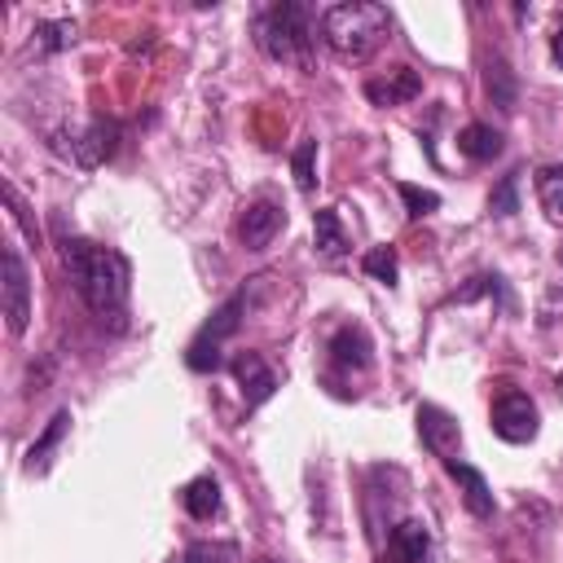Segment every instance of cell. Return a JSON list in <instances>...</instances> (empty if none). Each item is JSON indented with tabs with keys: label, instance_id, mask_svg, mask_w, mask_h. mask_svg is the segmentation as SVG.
I'll return each mask as SVG.
<instances>
[{
	"label": "cell",
	"instance_id": "2",
	"mask_svg": "<svg viewBox=\"0 0 563 563\" xmlns=\"http://www.w3.org/2000/svg\"><path fill=\"white\" fill-rule=\"evenodd\" d=\"M391 35V13L374 0H339L321 13V40L339 62H369Z\"/></svg>",
	"mask_w": 563,
	"mask_h": 563
},
{
	"label": "cell",
	"instance_id": "14",
	"mask_svg": "<svg viewBox=\"0 0 563 563\" xmlns=\"http://www.w3.org/2000/svg\"><path fill=\"white\" fill-rule=\"evenodd\" d=\"M369 352H374V347H369V339H365L361 325H343V330L330 339V361H334L339 369H356V374L369 369V361H374Z\"/></svg>",
	"mask_w": 563,
	"mask_h": 563
},
{
	"label": "cell",
	"instance_id": "7",
	"mask_svg": "<svg viewBox=\"0 0 563 563\" xmlns=\"http://www.w3.org/2000/svg\"><path fill=\"white\" fill-rule=\"evenodd\" d=\"M0 260H4V282H0V290H4V321H9L13 334H26V325H31V273H26V264H22L13 242H4Z\"/></svg>",
	"mask_w": 563,
	"mask_h": 563
},
{
	"label": "cell",
	"instance_id": "3",
	"mask_svg": "<svg viewBox=\"0 0 563 563\" xmlns=\"http://www.w3.org/2000/svg\"><path fill=\"white\" fill-rule=\"evenodd\" d=\"M255 44L264 57L273 62H290V66H308L312 62V9L299 0H282L268 4L255 18Z\"/></svg>",
	"mask_w": 563,
	"mask_h": 563
},
{
	"label": "cell",
	"instance_id": "17",
	"mask_svg": "<svg viewBox=\"0 0 563 563\" xmlns=\"http://www.w3.org/2000/svg\"><path fill=\"white\" fill-rule=\"evenodd\" d=\"M532 189H537L541 211L550 220H563V163H541L532 176Z\"/></svg>",
	"mask_w": 563,
	"mask_h": 563
},
{
	"label": "cell",
	"instance_id": "21",
	"mask_svg": "<svg viewBox=\"0 0 563 563\" xmlns=\"http://www.w3.org/2000/svg\"><path fill=\"white\" fill-rule=\"evenodd\" d=\"M484 84H488V97H493V106H501V110H515V75L506 70V62H501V57H493V62H488V75H484Z\"/></svg>",
	"mask_w": 563,
	"mask_h": 563
},
{
	"label": "cell",
	"instance_id": "25",
	"mask_svg": "<svg viewBox=\"0 0 563 563\" xmlns=\"http://www.w3.org/2000/svg\"><path fill=\"white\" fill-rule=\"evenodd\" d=\"M35 44L44 48V53H53V48H66V44H75V22H40L35 26Z\"/></svg>",
	"mask_w": 563,
	"mask_h": 563
},
{
	"label": "cell",
	"instance_id": "23",
	"mask_svg": "<svg viewBox=\"0 0 563 563\" xmlns=\"http://www.w3.org/2000/svg\"><path fill=\"white\" fill-rule=\"evenodd\" d=\"M519 176H523V172H506V176H501V185H497L493 198H488V211H493V216H515V211H519Z\"/></svg>",
	"mask_w": 563,
	"mask_h": 563
},
{
	"label": "cell",
	"instance_id": "19",
	"mask_svg": "<svg viewBox=\"0 0 563 563\" xmlns=\"http://www.w3.org/2000/svg\"><path fill=\"white\" fill-rule=\"evenodd\" d=\"M312 246L321 251V255H343L347 251V233H343V224H339V211L334 207H321L317 216H312Z\"/></svg>",
	"mask_w": 563,
	"mask_h": 563
},
{
	"label": "cell",
	"instance_id": "4",
	"mask_svg": "<svg viewBox=\"0 0 563 563\" xmlns=\"http://www.w3.org/2000/svg\"><path fill=\"white\" fill-rule=\"evenodd\" d=\"M242 312H246V290L229 295V299L211 312V321L194 334V343H189V352H185V365H189L194 374H211V369H220V343L242 325Z\"/></svg>",
	"mask_w": 563,
	"mask_h": 563
},
{
	"label": "cell",
	"instance_id": "8",
	"mask_svg": "<svg viewBox=\"0 0 563 563\" xmlns=\"http://www.w3.org/2000/svg\"><path fill=\"white\" fill-rule=\"evenodd\" d=\"M418 435H422V444L440 457V462H449L453 453H457V444H462V427H457V418L453 413H444L440 405H418Z\"/></svg>",
	"mask_w": 563,
	"mask_h": 563
},
{
	"label": "cell",
	"instance_id": "16",
	"mask_svg": "<svg viewBox=\"0 0 563 563\" xmlns=\"http://www.w3.org/2000/svg\"><path fill=\"white\" fill-rule=\"evenodd\" d=\"M457 150H462L471 163H488V158L501 154V132H497L493 123H466V128L457 132Z\"/></svg>",
	"mask_w": 563,
	"mask_h": 563
},
{
	"label": "cell",
	"instance_id": "10",
	"mask_svg": "<svg viewBox=\"0 0 563 563\" xmlns=\"http://www.w3.org/2000/svg\"><path fill=\"white\" fill-rule=\"evenodd\" d=\"M422 92V75L418 70H409V66H391L387 75H378V79H365V97L374 101V106H405V101H413Z\"/></svg>",
	"mask_w": 563,
	"mask_h": 563
},
{
	"label": "cell",
	"instance_id": "15",
	"mask_svg": "<svg viewBox=\"0 0 563 563\" xmlns=\"http://www.w3.org/2000/svg\"><path fill=\"white\" fill-rule=\"evenodd\" d=\"M70 431V409H57L53 418H48V427L40 431V440L26 449V475H44L48 471V462H53V449L62 444V435Z\"/></svg>",
	"mask_w": 563,
	"mask_h": 563
},
{
	"label": "cell",
	"instance_id": "13",
	"mask_svg": "<svg viewBox=\"0 0 563 563\" xmlns=\"http://www.w3.org/2000/svg\"><path fill=\"white\" fill-rule=\"evenodd\" d=\"M444 471L462 484V501H466V510L475 515V519H493V493H488V479L475 471V466H466V462H444Z\"/></svg>",
	"mask_w": 563,
	"mask_h": 563
},
{
	"label": "cell",
	"instance_id": "26",
	"mask_svg": "<svg viewBox=\"0 0 563 563\" xmlns=\"http://www.w3.org/2000/svg\"><path fill=\"white\" fill-rule=\"evenodd\" d=\"M550 57H554V66L563 70V18H559V26H554V35H550Z\"/></svg>",
	"mask_w": 563,
	"mask_h": 563
},
{
	"label": "cell",
	"instance_id": "6",
	"mask_svg": "<svg viewBox=\"0 0 563 563\" xmlns=\"http://www.w3.org/2000/svg\"><path fill=\"white\" fill-rule=\"evenodd\" d=\"M493 431L506 440V444H532L537 431H541V413H537V400L528 391H497L493 400Z\"/></svg>",
	"mask_w": 563,
	"mask_h": 563
},
{
	"label": "cell",
	"instance_id": "27",
	"mask_svg": "<svg viewBox=\"0 0 563 563\" xmlns=\"http://www.w3.org/2000/svg\"><path fill=\"white\" fill-rule=\"evenodd\" d=\"M554 387H559V396H563V374H559V378H554Z\"/></svg>",
	"mask_w": 563,
	"mask_h": 563
},
{
	"label": "cell",
	"instance_id": "24",
	"mask_svg": "<svg viewBox=\"0 0 563 563\" xmlns=\"http://www.w3.org/2000/svg\"><path fill=\"white\" fill-rule=\"evenodd\" d=\"M396 189H400V198H405L409 220H422V216H431V211L440 207V194H435V189H418V185H409V180H400Z\"/></svg>",
	"mask_w": 563,
	"mask_h": 563
},
{
	"label": "cell",
	"instance_id": "11",
	"mask_svg": "<svg viewBox=\"0 0 563 563\" xmlns=\"http://www.w3.org/2000/svg\"><path fill=\"white\" fill-rule=\"evenodd\" d=\"M427 554H431V532L422 519H400L387 532V559L391 563H427Z\"/></svg>",
	"mask_w": 563,
	"mask_h": 563
},
{
	"label": "cell",
	"instance_id": "12",
	"mask_svg": "<svg viewBox=\"0 0 563 563\" xmlns=\"http://www.w3.org/2000/svg\"><path fill=\"white\" fill-rule=\"evenodd\" d=\"M233 378H238V387H242V396H246V409L264 405V400L273 396V387H277V378H273V369L264 365L260 352H242V356L233 361Z\"/></svg>",
	"mask_w": 563,
	"mask_h": 563
},
{
	"label": "cell",
	"instance_id": "22",
	"mask_svg": "<svg viewBox=\"0 0 563 563\" xmlns=\"http://www.w3.org/2000/svg\"><path fill=\"white\" fill-rule=\"evenodd\" d=\"M312 163H317V141H312V136H303V141L295 145V154H290V172H295V185H299L303 194H312V185H317Z\"/></svg>",
	"mask_w": 563,
	"mask_h": 563
},
{
	"label": "cell",
	"instance_id": "5",
	"mask_svg": "<svg viewBox=\"0 0 563 563\" xmlns=\"http://www.w3.org/2000/svg\"><path fill=\"white\" fill-rule=\"evenodd\" d=\"M114 141H119V128L110 119H88V123L57 128L48 145L57 154H66L70 163H79V167H101L114 154Z\"/></svg>",
	"mask_w": 563,
	"mask_h": 563
},
{
	"label": "cell",
	"instance_id": "1",
	"mask_svg": "<svg viewBox=\"0 0 563 563\" xmlns=\"http://www.w3.org/2000/svg\"><path fill=\"white\" fill-rule=\"evenodd\" d=\"M62 251V268L66 277L75 282V295L84 299V308L106 325L123 330L128 321V282H132V264L114 251V246H101L92 238H62L57 242Z\"/></svg>",
	"mask_w": 563,
	"mask_h": 563
},
{
	"label": "cell",
	"instance_id": "28",
	"mask_svg": "<svg viewBox=\"0 0 563 563\" xmlns=\"http://www.w3.org/2000/svg\"><path fill=\"white\" fill-rule=\"evenodd\" d=\"M185 563H189V559H185Z\"/></svg>",
	"mask_w": 563,
	"mask_h": 563
},
{
	"label": "cell",
	"instance_id": "9",
	"mask_svg": "<svg viewBox=\"0 0 563 563\" xmlns=\"http://www.w3.org/2000/svg\"><path fill=\"white\" fill-rule=\"evenodd\" d=\"M282 224H286V211H282L277 202L260 198V202H251V207L242 211V220H238V238H242L246 251H264V246L282 233Z\"/></svg>",
	"mask_w": 563,
	"mask_h": 563
},
{
	"label": "cell",
	"instance_id": "20",
	"mask_svg": "<svg viewBox=\"0 0 563 563\" xmlns=\"http://www.w3.org/2000/svg\"><path fill=\"white\" fill-rule=\"evenodd\" d=\"M361 268H365L374 282L396 286V277H400V255H396V246H369V251L361 255Z\"/></svg>",
	"mask_w": 563,
	"mask_h": 563
},
{
	"label": "cell",
	"instance_id": "18",
	"mask_svg": "<svg viewBox=\"0 0 563 563\" xmlns=\"http://www.w3.org/2000/svg\"><path fill=\"white\" fill-rule=\"evenodd\" d=\"M180 501H185L189 519H211V515L220 510V484H216V475L189 479V484L180 488Z\"/></svg>",
	"mask_w": 563,
	"mask_h": 563
}]
</instances>
